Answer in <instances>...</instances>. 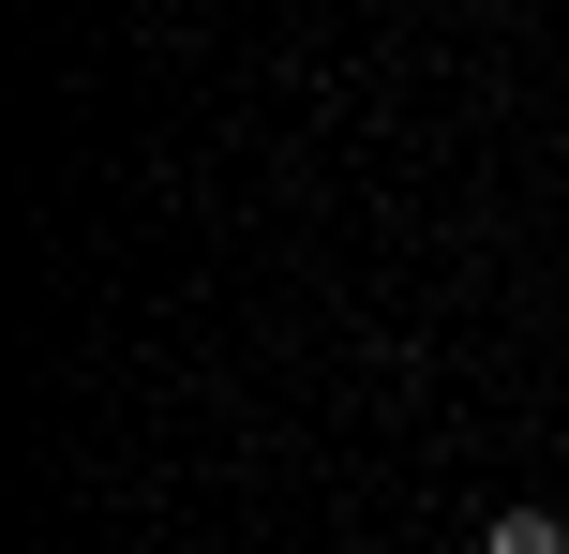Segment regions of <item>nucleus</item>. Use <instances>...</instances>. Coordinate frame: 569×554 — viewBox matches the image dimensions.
I'll list each match as a JSON object with an SVG mask.
<instances>
[{
	"label": "nucleus",
	"instance_id": "nucleus-1",
	"mask_svg": "<svg viewBox=\"0 0 569 554\" xmlns=\"http://www.w3.org/2000/svg\"><path fill=\"white\" fill-rule=\"evenodd\" d=\"M480 554H569V525H555V510H495V540Z\"/></svg>",
	"mask_w": 569,
	"mask_h": 554
}]
</instances>
